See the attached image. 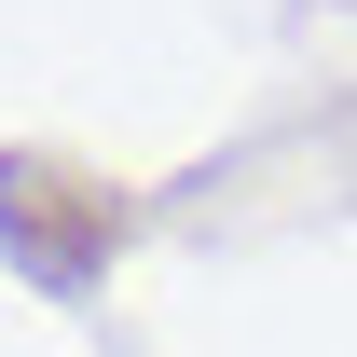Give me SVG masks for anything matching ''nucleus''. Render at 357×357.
<instances>
[{
    "mask_svg": "<svg viewBox=\"0 0 357 357\" xmlns=\"http://www.w3.org/2000/svg\"><path fill=\"white\" fill-rule=\"evenodd\" d=\"M0 248L42 275V289H83L110 248H124V192L55 151H0Z\"/></svg>",
    "mask_w": 357,
    "mask_h": 357,
    "instance_id": "1",
    "label": "nucleus"
}]
</instances>
